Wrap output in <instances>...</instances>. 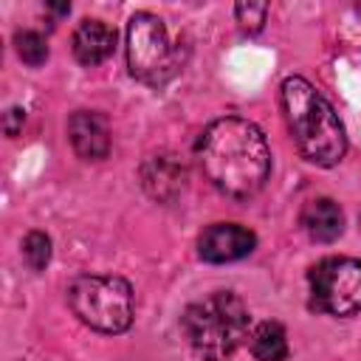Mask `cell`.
Instances as JSON below:
<instances>
[{
  "label": "cell",
  "mask_w": 361,
  "mask_h": 361,
  "mask_svg": "<svg viewBox=\"0 0 361 361\" xmlns=\"http://www.w3.org/2000/svg\"><path fill=\"white\" fill-rule=\"evenodd\" d=\"M197 161L223 195L251 197L271 172V149L257 124L226 116L212 121L197 141Z\"/></svg>",
  "instance_id": "6da1fadb"
},
{
  "label": "cell",
  "mask_w": 361,
  "mask_h": 361,
  "mask_svg": "<svg viewBox=\"0 0 361 361\" xmlns=\"http://www.w3.org/2000/svg\"><path fill=\"white\" fill-rule=\"evenodd\" d=\"M282 110L293 144L305 161L316 166H336L347 152L344 127L330 102L302 76L282 82Z\"/></svg>",
  "instance_id": "7a4b0ae2"
},
{
  "label": "cell",
  "mask_w": 361,
  "mask_h": 361,
  "mask_svg": "<svg viewBox=\"0 0 361 361\" xmlns=\"http://www.w3.org/2000/svg\"><path fill=\"white\" fill-rule=\"evenodd\" d=\"M183 336L197 358L226 361L248 338V307L231 290H214L183 313Z\"/></svg>",
  "instance_id": "3957f363"
},
{
  "label": "cell",
  "mask_w": 361,
  "mask_h": 361,
  "mask_svg": "<svg viewBox=\"0 0 361 361\" xmlns=\"http://www.w3.org/2000/svg\"><path fill=\"white\" fill-rule=\"evenodd\" d=\"M73 313L99 333H124L133 322V288L113 274H82L68 288Z\"/></svg>",
  "instance_id": "277c9868"
},
{
  "label": "cell",
  "mask_w": 361,
  "mask_h": 361,
  "mask_svg": "<svg viewBox=\"0 0 361 361\" xmlns=\"http://www.w3.org/2000/svg\"><path fill=\"white\" fill-rule=\"evenodd\" d=\"M127 65L144 85H164L178 68L166 25L149 11H138L127 23Z\"/></svg>",
  "instance_id": "5b68a950"
},
{
  "label": "cell",
  "mask_w": 361,
  "mask_h": 361,
  "mask_svg": "<svg viewBox=\"0 0 361 361\" xmlns=\"http://www.w3.org/2000/svg\"><path fill=\"white\" fill-rule=\"evenodd\" d=\"M310 305L330 316H353L361 310V259L324 257L307 274Z\"/></svg>",
  "instance_id": "8992f818"
},
{
  "label": "cell",
  "mask_w": 361,
  "mask_h": 361,
  "mask_svg": "<svg viewBox=\"0 0 361 361\" xmlns=\"http://www.w3.org/2000/svg\"><path fill=\"white\" fill-rule=\"evenodd\" d=\"M257 237L237 223H214L197 240V254L206 262H234L254 251Z\"/></svg>",
  "instance_id": "52a82bcc"
},
{
  "label": "cell",
  "mask_w": 361,
  "mask_h": 361,
  "mask_svg": "<svg viewBox=\"0 0 361 361\" xmlns=\"http://www.w3.org/2000/svg\"><path fill=\"white\" fill-rule=\"evenodd\" d=\"M68 138L76 155L87 161H102L110 152V127L102 113H93V110L73 113L68 121Z\"/></svg>",
  "instance_id": "ba28073f"
},
{
  "label": "cell",
  "mask_w": 361,
  "mask_h": 361,
  "mask_svg": "<svg viewBox=\"0 0 361 361\" xmlns=\"http://www.w3.org/2000/svg\"><path fill=\"white\" fill-rule=\"evenodd\" d=\"M144 189L158 200H172L186 186V166L175 155H152L141 166Z\"/></svg>",
  "instance_id": "9c48e42d"
},
{
  "label": "cell",
  "mask_w": 361,
  "mask_h": 361,
  "mask_svg": "<svg viewBox=\"0 0 361 361\" xmlns=\"http://www.w3.org/2000/svg\"><path fill=\"white\" fill-rule=\"evenodd\" d=\"M116 48V28H110L102 20H82L73 31V56L82 65H99L104 62Z\"/></svg>",
  "instance_id": "30bf717a"
},
{
  "label": "cell",
  "mask_w": 361,
  "mask_h": 361,
  "mask_svg": "<svg viewBox=\"0 0 361 361\" xmlns=\"http://www.w3.org/2000/svg\"><path fill=\"white\" fill-rule=\"evenodd\" d=\"M299 220H302V228L307 231V237L316 243H333L344 228V214H341L338 203L330 197H316V200L305 203Z\"/></svg>",
  "instance_id": "8fae6325"
},
{
  "label": "cell",
  "mask_w": 361,
  "mask_h": 361,
  "mask_svg": "<svg viewBox=\"0 0 361 361\" xmlns=\"http://www.w3.org/2000/svg\"><path fill=\"white\" fill-rule=\"evenodd\" d=\"M251 355L257 361H285L288 358V336L279 322H262L248 336Z\"/></svg>",
  "instance_id": "7c38bea8"
},
{
  "label": "cell",
  "mask_w": 361,
  "mask_h": 361,
  "mask_svg": "<svg viewBox=\"0 0 361 361\" xmlns=\"http://www.w3.org/2000/svg\"><path fill=\"white\" fill-rule=\"evenodd\" d=\"M14 45H17V56L31 68H39L48 59V45L37 31H17Z\"/></svg>",
  "instance_id": "4fadbf2b"
},
{
  "label": "cell",
  "mask_w": 361,
  "mask_h": 361,
  "mask_svg": "<svg viewBox=\"0 0 361 361\" xmlns=\"http://www.w3.org/2000/svg\"><path fill=\"white\" fill-rule=\"evenodd\" d=\"M23 257L34 271H42L48 265V259H51V240L42 231H31L23 240Z\"/></svg>",
  "instance_id": "5bb4252c"
},
{
  "label": "cell",
  "mask_w": 361,
  "mask_h": 361,
  "mask_svg": "<svg viewBox=\"0 0 361 361\" xmlns=\"http://www.w3.org/2000/svg\"><path fill=\"white\" fill-rule=\"evenodd\" d=\"M234 14H237L240 28L248 31V34H254V31L262 28V23H265V17H268V6H265V3H237Z\"/></svg>",
  "instance_id": "9a60e30c"
},
{
  "label": "cell",
  "mask_w": 361,
  "mask_h": 361,
  "mask_svg": "<svg viewBox=\"0 0 361 361\" xmlns=\"http://www.w3.org/2000/svg\"><path fill=\"white\" fill-rule=\"evenodd\" d=\"M23 118H25V113H23L20 107H11V110L6 113V133H8V135H17V133H20Z\"/></svg>",
  "instance_id": "2e32d148"
}]
</instances>
